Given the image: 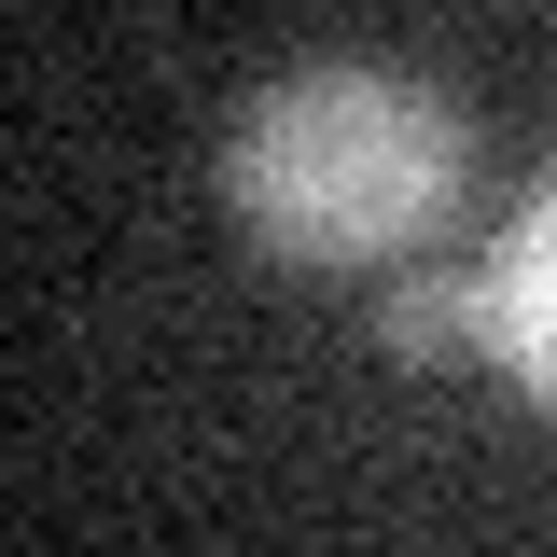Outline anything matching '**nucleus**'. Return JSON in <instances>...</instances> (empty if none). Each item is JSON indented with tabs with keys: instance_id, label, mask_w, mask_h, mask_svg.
<instances>
[{
	"instance_id": "nucleus-2",
	"label": "nucleus",
	"mask_w": 557,
	"mask_h": 557,
	"mask_svg": "<svg viewBox=\"0 0 557 557\" xmlns=\"http://www.w3.org/2000/svg\"><path fill=\"white\" fill-rule=\"evenodd\" d=\"M376 348L391 362H474V348H502V265H432L391 293V321H376Z\"/></svg>"
},
{
	"instance_id": "nucleus-3",
	"label": "nucleus",
	"mask_w": 557,
	"mask_h": 557,
	"mask_svg": "<svg viewBox=\"0 0 557 557\" xmlns=\"http://www.w3.org/2000/svg\"><path fill=\"white\" fill-rule=\"evenodd\" d=\"M502 362L557 405V196L502 237Z\"/></svg>"
},
{
	"instance_id": "nucleus-1",
	"label": "nucleus",
	"mask_w": 557,
	"mask_h": 557,
	"mask_svg": "<svg viewBox=\"0 0 557 557\" xmlns=\"http://www.w3.org/2000/svg\"><path fill=\"white\" fill-rule=\"evenodd\" d=\"M223 196L278 265H391L460 196V112L405 70H307L265 84L223 153Z\"/></svg>"
}]
</instances>
